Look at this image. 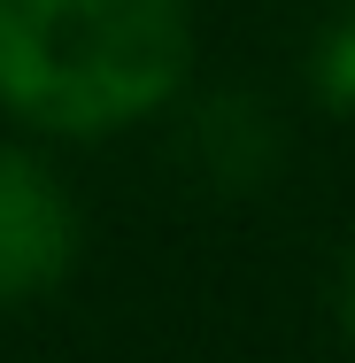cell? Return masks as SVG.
Here are the masks:
<instances>
[{"instance_id": "obj_1", "label": "cell", "mask_w": 355, "mask_h": 363, "mask_svg": "<svg viewBox=\"0 0 355 363\" xmlns=\"http://www.w3.org/2000/svg\"><path fill=\"white\" fill-rule=\"evenodd\" d=\"M178 77V0H0V101L39 124L108 132L147 116Z\"/></svg>"}, {"instance_id": "obj_2", "label": "cell", "mask_w": 355, "mask_h": 363, "mask_svg": "<svg viewBox=\"0 0 355 363\" xmlns=\"http://www.w3.org/2000/svg\"><path fill=\"white\" fill-rule=\"evenodd\" d=\"M77 247V224L62 186L23 162V155H0V294H39L47 279H62Z\"/></svg>"}, {"instance_id": "obj_3", "label": "cell", "mask_w": 355, "mask_h": 363, "mask_svg": "<svg viewBox=\"0 0 355 363\" xmlns=\"http://www.w3.org/2000/svg\"><path fill=\"white\" fill-rule=\"evenodd\" d=\"M201 155H209L224 178H255L263 162H271V124H263V108H247V101H216L201 108Z\"/></svg>"}, {"instance_id": "obj_4", "label": "cell", "mask_w": 355, "mask_h": 363, "mask_svg": "<svg viewBox=\"0 0 355 363\" xmlns=\"http://www.w3.org/2000/svg\"><path fill=\"white\" fill-rule=\"evenodd\" d=\"M317 85H325V101H332V108H355V8L332 23L325 55H317Z\"/></svg>"}, {"instance_id": "obj_5", "label": "cell", "mask_w": 355, "mask_h": 363, "mask_svg": "<svg viewBox=\"0 0 355 363\" xmlns=\"http://www.w3.org/2000/svg\"><path fill=\"white\" fill-rule=\"evenodd\" d=\"M340 317H348V333H355V263H348V286H340Z\"/></svg>"}]
</instances>
